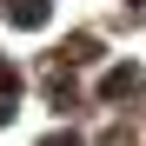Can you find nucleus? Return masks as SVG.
<instances>
[{"label":"nucleus","instance_id":"1","mask_svg":"<svg viewBox=\"0 0 146 146\" xmlns=\"http://www.w3.org/2000/svg\"><path fill=\"white\" fill-rule=\"evenodd\" d=\"M7 20L13 27H40L46 20V0H7Z\"/></svg>","mask_w":146,"mask_h":146},{"label":"nucleus","instance_id":"2","mask_svg":"<svg viewBox=\"0 0 146 146\" xmlns=\"http://www.w3.org/2000/svg\"><path fill=\"white\" fill-rule=\"evenodd\" d=\"M133 86H139V73H133V66H119V73H106V93H113V100H119V93H133Z\"/></svg>","mask_w":146,"mask_h":146}]
</instances>
